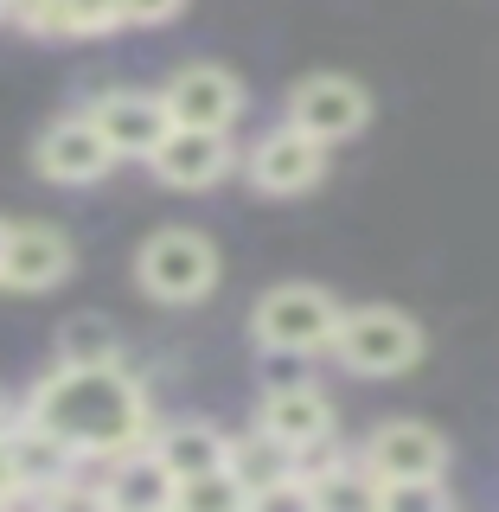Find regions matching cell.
Here are the masks:
<instances>
[{
  "mask_svg": "<svg viewBox=\"0 0 499 512\" xmlns=\"http://www.w3.org/2000/svg\"><path fill=\"white\" fill-rule=\"evenodd\" d=\"M20 416L52 429L84 461L128 455V448H141V436H148V397H141V384L122 359H109V365H64L58 359L26 391Z\"/></svg>",
  "mask_w": 499,
  "mask_h": 512,
  "instance_id": "1",
  "label": "cell"
},
{
  "mask_svg": "<svg viewBox=\"0 0 499 512\" xmlns=\"http://www.w3.org/2000/svg\"><path fill=\"white\" fill-rule=\"evenodd\" d=\"M340 320H346V308L320 282H282L250 308V340L263 352H288V359H301V352H333Z\"/></svg>",
  "mask_w": 499,
  "mask_h": 512,
  "instance_id": "2",
  "label": "cell"
},
{
  "mask_svg": "<svg viewBox=\"0 0 499 512\" xmlns=\"http://www.w3.org/2000/svg\"><path fill=\"white\" fill-rule=\"evenodd\" d=\"M135 282H141V295L173 301V308L205 301L212 282H218V244L205 231H192V224H167V231H154L148 244H141Z\"/></svg>",
  "mask_w": 499,
  "mask_h": 512,
  "instance_id": "3",
  "label": "cell"
},
{
  "mask_svg": "<svg viewBox=\"0 0 499 512\" xmlns=\"http://www.w3.org/2000/svg\"><path fill=\"white\" fill-rule=\"evenodd\" d=\"M333 359L359 378H397L423 359V327L404 308H346L333 333Z\"/></svg>",
  "mask_w": 499,
  "mask_h": 512,
  "instance_id": "4",
  "label": "cell"
},
{
  "mask_svg": "<svg viewBox=\"0 0 499 512\" xmlns=\"http://www.w3.org/2000/svg\"><path fill=\"white\" fill-rule=\"evenodd\" d=\"M288 122L308 128V135H320L333 148V141L359 135V128L372 122V96H365V84L346 77V71H314V77H301V84L288 90Z\"/></svg>",
  "mask_w": 499,
  "mask_h": 512,
  "instance_id": "5",
  "label": "cell"
},
{
  "mask_svg": "<svg viewBox=\"0 0 499 512\" xmlns=\"http://www.w3.org/2000/svg\"><path fill=\"white\" fill-rule=\"evenodd\" d=\"M116 160L122 154L109 148V135L96 128L90 109H84V116H58L39 141H32V167H39L52 186H96Z\"/></svg>",
  "mask_w": 499,
  "mask_h": 512,
  "instance_id": "6",
  "label": "cell"
},
{
  "mask_svg": "<svg viewBox=\"0 0 499 512\" xmlns=\"http://www.w3.org/2000/svg\"><path fill=\"white\" fill-rule=\"evenodd\" d=\"M320 180H327V141L295 128V122L269 128L250 148V186L269 192V199H295V192H308Z\"/></svg>",
  "mask_w": 499,
  "mask_h": 512,
  "instance_id": "7",
  "label": "cell"
},
{
  "mask_svg": "<svg viewBox=\"0 0 499 512\" xmlns=\"http://www.w3.org/2000/svg\"><path fill=\"white\" fill-rule=\"evenodd\" d=\"M359 461L378 474V487L384 480H442L448 474V442H442V429L416 423V416H397V423H378L372 436H365Z\"/></svg>",
  "mask_w": 499,
  "mask_h": 512,
  "instance_id": "8",
  "label": "cell"
},
{
  "mask_svg": "<svg viewBox=\"0 0 499 512\" xmlns=\"http://www.w3.org/2000/svg\"><path fill=\"white\" fill-rule=\"evenodd\" d=\"M90 116L122 160H154L160 141L173 135V109H167L160 90H103L90 103Z\"/></svg>",
  "mask_w": 499,
  "mask_h": 512,
  "instance_id": "9",
  "label": "cell"
},
{
  "mask_svg": "<svg viewBox=\"0 0 499 512\" xmlns=\"http://www.w3.org/2000/svg\"><path fill=\"white\" fill-rule=\"evenodd\" d=\"M160 173V186L173 192H205L218 186L224 173L237 167V148H231V128H180L173 122V135L160 141V154L148 160Z\"/></svg>",
  "mask_w": 499,
  "mask_h": 512,
  "instance_id": "10",
  "label": "cell"
},
{
  "mask_svg": "<svg viewBox=\"0 0 499 512\" xmlns=\"http://www.w3.org/2000/svg\"><path fill=\"white\" fill-rule=\"evenodd\" d=\"M167 109L180 128H231L244 116V84H237L224 64H186L167 77Z\"/></svg>",
  "mask_w": 499,
  "mask_h": 512,
  "instance_id": "11",
  "label": "cell"
},
{
  "mask_svg": "<svg viewBox=\"0 0 499 512\" xmlns=\"http://www.w3.org/2000/svg\"><path fill=\"white\" fill-rule=\"evenodd\" d=\"M103 468H109L103 474V506H116V512H173L180 506V480H173V468L154 448L109 455Z\"/></svg>",
  "mask_w": 499,
  "mask_h": 512,
  "instance_id": "12",
  "label": "cell"
},
{
  "mask_svg": "<svg viewBox=\"0 0 499 512\" xmlns=\"http://www.w3.org/2000/svg\"><path fill=\"white\" fill-rule=\"evenodd\" d=\"M71 276V237L58 224H13L7 237V276L0 288H20V295H45Z\"/></svg>",
  "mask_w": 499,
  "mask_h": 512,
  "instance_id": "13",
  "label": "cell"
},
{
  "mask_svg": "<svg viewBox=\"0 0 499 512\" xmlns=\"http://www.w3.org/2000/svg\"><path fill=\"white\" fill-rule=\"evenodd\" d=\"M256 423L269 429V436H282L288 448H314L333 436V397L314 391V384H269L263 410H256Z\"/></svg>",
  "mask_w": 499,
  "mask_h": 512,
  "instance_id": "14",
  "label": "cell"
},
{
  "mask_svg": "<svg viewBox=\"0 0 499 512\" xmlns=\"http://www.w3.org/2000/svg\"><path fill=\"white\" fill-rule=\"evenodd\" d=\"M13 20L39 39H96V32H116L122 0H13Z\"/></svg>",
  "mask_w": 499,
  "mask_h": 512,
  "instance_id": "15",
  "label": "cell"
},
{
  "mask_svg": "<svg viewBox=\"0 0 499 512\" xmlns=\"http://www.w3.org/2000/svg\"><path fill=\"white\" fill-rule=\"evenodd\" d=\"M237 480H244V493L256 500V493H269L276 480H288V474H301V448H288L282 436H269L263 423L250 429V436H237L231 442V461H224Z\"/></svg>",
  "mask_w": 499,
  "mask_h": 512,
  "instance_id": "16",
  "label": "cell"
},
{
  "mask_svg": "<svg viewBox=\"0 0 499 512\" xmlns=\"http://www.w3.org/2000/svg\"><path fill=\"white\" fill-rule=\"evenodd\" d=\"M148 448L173 468V480L212 474V468H224V461H231V436H218L212 423H167Z\"/></svg>",
  "mask_w": 499,
  "mask_h": 512,
  "instance_id": "17",
  "label": "cell"
},
{
  "mask_svg": "<svg viewBox=\"0 0 499 512\" xmlns=\"http://www.w3.org/2000/svg\"><path fill=\"white\" fill-rule=\"evenodd\" d=\"M314 480V512H378V474L365 461H333V468L308 474Z\"/></svg>",
  "mask_w": 499,
  "mask_h": 512,
  "instance_id": "18",
  "label": "cell"
},
{
  "mask_svg": "<svg viewBox=\"0 0 499 512\" xmlns=\"http://www.w3.org/2000/svg\"><path fill=\"white\" fill-rule=\"evenodd\" d=\"M58 359L64 365H109V359H122V340L103 314H77V320H64V333H58Z\"/></svg>",
  "mask_w": 499,
  "mask_h": 512,
  "instance_id": "19",
  "label": "cell"
},
{
  "mask_svg": "<svg viewBox=\"0 0 499 512\" xmlns=\"http://www.w3.org/2000/svg\"><path fill=\"white\" fill-rule=\"evenodd\" d=\"M237 506H250L244 480H237L231 468H212V474L180 480V506H173V512H237Z\"/></svg>",
  "mask_w": 499,
  "mask_h": 512,
  "instance_id": "20",
  "label": "cell"
},
{
  "mask_svg": "<svg viewBox=\"0 0 499 512\" xmlns=\"http://www.w3.org/2000/svg\"><path fill=\"white\" fill-rule=\"evenodd\" d=\"M448 506V480H384L378 512H442Z\"/></svg>",
  "mask_w": 499,
  "mask_h": 512,
  "instance_id": "21",
  "label": "cell"
},
{
  "mask_svg": "<svg viewBox=\"0 0 499 512\" xmlns=\"http://www.w3.org/2000/svg\"><path fill=\"white\" fill-rule=\"evenodd\" d=\"M186 0H122V20L128 26H160V20H173Z\"/></svg>",
  "mask_w": 499,
  "mask_h": 512,
  "instance_id": "22",
  "label": "cell"
},
{
  "mask_svg": "<svg viewBox=\"0 0 499 512\" xmlns=\"http://www.w3.org/2000/svg\"><path fill=\"white\" fill-rule=\"evenodd\" d=\"M0 500H20V468H13V448L0 436Z\"/></svg>",
  "mask_w": 499,
  "mask_h": 512,
  "instance_id": "23",
  "label": "cell"
},
{
  "mask_svg": "<svg viewBox=\"0 0 499 512\" xmlns=\"http://www.w3.org/2000/svg\"><path fill=\"white\" fill-rule=\"evenodd\" d=\"M13 423H20V410H13V404H7V397H0V436H7V429H13Z\"/></svg>",
  "mask_w": 499,
  "mask_h": 512,
  "instance_id": "24",
  "label": "cell"
},
{
  "mask_svg": "<svg viewBox=\"0 0 499 512\" xmlns=\"http://www.w3.org/2000/svg\"><path fill=\"white\" fill-rule=\"evenodd\" d=\"M7 237H13V224L0 218V276H7Z\"/></svg>",
  "mask_w": 499,
  "mask_h": 512,
  "instance_id": "25",
  "label": "cell"
},
{
  "mask_svg": "<svg viewBox=\"0 0 499 512\" xmlns=\"http://www.w3.org/2000/svg\"><path fill=\"white\" fill-rule=\"evenodd\" d=\"M0 13H7V0H0Z\"/></svg>",
  "mask_w": 499,
  "mask_h": 512,
  "instance_id": "26",
  "label": "cell"
},
{
  "mask_svg": "<svg viewBox=\"0 0 499 512\" xmlns=\"http://www.w3.org/2000/svg\"><path fill=\"white\" fill-rule=\"evenodd\" d=\"M7 13H13V0H7Z\"/></svg>",
  "mask_w": 499,
  "mask_h": 512,
  "instance_id": "27",
  "label": "cell"
}]
</instances>
